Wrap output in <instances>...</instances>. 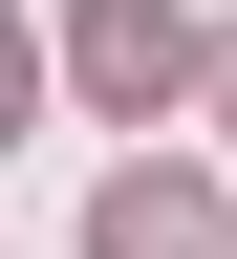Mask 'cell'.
<instances>
[{
	"label": "cell",
	"mask_w": 237,
	"mask_h": 259,
	"mask_svg": "<svg viewBox=\"0 0 237 259\" xmlns=\"http://www.w3.org/2000/svg\"><path fill=\"white\" fill-rule=\"evenodd\" d=\"M22 87H43V44H22V22H0V130H22Z\"/></svg>",
	"instance_id": "3"
},
{
	"label": "cell",
	"mask_w": 237,
	"mask_h": 259,
	"mask_svg": "<svg viewBox=\"0 0 237 259\" xmlns=\"http://www.w3.org/2000/svg\"><path fill=\"white\" fill-rule=\"evenodd\" d=\"M65 65H86L108 108H173V87H194V22H173V0H86V22H65Z\"/></svg>",
	"instance_id": "1"
},
{
	"label": "cell",
	"mask_w": 237,
	"mask_h": 259,
	"mask_svg": "<svg viewBox=\"0 0 237 259\" xmlns=\"http://www.w3.org/2000/svg\"><path fill=\"white\" fill-rule=\"evenodd\" d=\"M86 259H216V194H194V173H108Z\"/></svg>",
	"instance_id": "2"
}]
</instances>
